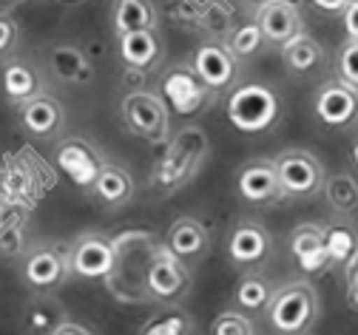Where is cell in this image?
I'll return each instance as SVG.
<instances>
[{
  "instance_id": "4316f807",
  "label": "cell",
  "mask_w": 358,
  "mask_h": 335,
  "mask_svg": "<svg viewBox=\"0 0 358 335\" xmlns=\"http://www.w3.org/2000/svg\"><path fill=\"white\" fill-rule=\"evenodd\" d=\"M273 296V284L264 273H245L234 290V304L239 313H264Z\"/></svg>"
},
{
  "instance_id": "277c9868",
  "label": "cell",
  "mask_w": 358,
  "mask_h": 335,
  "mask_svg": "<svg viewBox=\"0 0 358 335\" xmlns=\"http://www.w3.org/2000/svg\"><path fill=\"white\" fill-rule=\"evenodd\" d=\"M264 318L279 335H304L319 318V293L310 281H290L273 290Z\"/></svg>"
},
{
  "instance_id": "484cf974",
  "label": "cell",
  "mask_w": 358,
  "mask_h": 335,
  "mask_svg": "<svg viewBox=\"0 0 358 335\" xmlns=\"http://www.w3.org/2000/svg\"><path fill=\"white\" fill-rule=\"evenodd\" d=\"M282 60H285V69L290 74L310 77V74H316L324 66V49H322V43L316 37L299 34L290 43L282 45Z\"/></svg>"
},
{
  "instance_id": "52a82bcc",
  "label": "cell",
  "mask_w": 358,
  "mask_h": 335,
  "mask_svg": "<svg viewBox=\"0 0 358 335\" xmlns=\"http://www.w3.org/2000/svg\"><path fill=\"white\" fill-rule=\"evenodd\" d=\"M276 173L285 199H310L324 187V165L316 154L304 148H287L276 157Z\"/></svg>"
},
{
  "instance_id": "9c48e42d",
  "label": "cell",
  "mask_w": 358,
  "mask_h": 335,
  "mask_svg": "<svg viewBox=\"0 0 358 335\" xmlns=\"http://www.w3.org/2000/svg\"><path fill=\"white\" fill-rule=\"evenodd\" d=\"M20 276L34 293H55L71 278L69 248L63 245H37L20 262Z\"/></svg>"
},
{
  "instance_id": "8d00e7d4",
  "label": "cell",
  "mask_w": 358,
  "mask_h": 335,
  "mask_svg": "<svg viewBox=\"0 0 358 335\" xmlns=\"http://www.w3.org/2000/svg\"><path fill=\"white\" fill-rule=\"evenodd\" d=\"M347 3H350V0H310L313 9H319L322 15H330V17H341Z\"/></svg>"
},
{
  "instance_id": "cb8c5ba5",
  "label": "cell",
  "mask_w": 358,
  "mask_h": 335,
  "mask_svg": "<svg viewBox=\"0 0 358 335\" xmlns=\"http://www.w3.org/2000/svg\"><path fill=\"white\" fill-rule=\"evenodd\" d=\"M69 321V310L52 293H37L20 313V327L26 335H55Z\"/></svg>"
},
{
  "instance_id": "6da1fadb",
  "label": "cell",
  "mask_w": 358,
  "mask_h": 335,
  "mask_svg": "<svg viewBox=\"0 0 358 335\" xmlns=\"http://www.w3.org/2000/svg\"><path fill=\"white\" fill-rule=\"evenodd\" d=\"M111 238H114V267L111 276L106 278L111 299H117L120 304H151L145 278L157 250L162 248V238H157V233L145 227L122 230Z\"/></svg>"
},
{
  "instance_id": "836d02e7",
  "label": "cell",
  "mask_w": 358,
  "mask_h": 335,
  "mask_svg": "<svg viewBox=\"0 0 358 335\" xmlns=\"http://www.w3.org/2000/svg\"><path fill=\"white\" fill-rule=\"evenodd\" d=\"M20 43V26L12 15H0V57H9Z\"/></svg>"
},
{
  "instance_id": "1f68e13d",
  "label": "cell",
  "mask_w": 358,
  "mask_h": 335,
  "mask_svg": "<svg viewBox=\"0 0 358 335\" xmlns=\"http://www.w3.org/2000/svg\"><path fill=\"white\" fill-rule=\"evenodd\" d=\"M336 80L358 91V40H347L336 55Z\"/></svg>"
},
{
  "instance_id": "60d3db41",
  "label": "cell",
  "mask_w": 358,
  "mask_h": 335,
  "mask_svg": "<svg viewBox=\"0 0 358 335\" xmlns=\"http://www.w3.org/2000/svg\"><path fill=\"white\" fill-rule=\"evenodd\" d=\"M60 3H83V0H60Z\"/></svg>"
},
{
  "instance_id": "44dd1931",
  "label": "cell",
  "mask_w": 358,
  "mask_h": 335,
  "mask_svg": "<svg viewBox=\"0 0 358 335\" xmlns=\"http://www.w3.org/2000/svg\"><path fill=\"white\" fill-rule=\"evenodd\" d=\"M43 91H46V85H43V74L34 63H29L23 57H9L3 63V69H0V94H3L9 103L23 106Z\"/></svg>"
},
{
  "instance_id": "d6a6232c",
  "label": "cell",
  "mask_w": 358,
  "mask_h": 335,
  "mask_svg": "<svg viewBox=\"0 0 358 335\" xmlns=\"http://www.w3.org/2000/svg\"><path fill=\"white\" fill-rule=\"evenodd\" d=\"M210 335H256L253 332V321L239 313V310H225L219 313L210 324Z\"/></svg>"
},
{
  "instance_id": "4dcf8cb0",
  "label": "cell",
  "mask_w": 358,
  "mask_h": 335,
  "mask_svg": "<svg viewBox=\"0 0 358 335\" xmlns=\"http://www.w3.org/2000/svg\"><path fill=\"white\" fill-rule=\"evenodd\" d=\"M228 45H231V52H234L239 60H245V57H256V55L264 49V45H267V40H264L259 23H256V20H248V23H239V26L231 31Z\"/></svg>"
},
{
  "instance_id": "3957f363",
  "label": "cell",
  "mask_w": 358,
  "mask_h": 335,
  "mask_svg": "<svg viewBox=\"0 0 358 335\" xmlns=\"http://www.w3.org/2000/svg\"><path fill=\"white\" fill-rule=\"evenodd\" d=\"M285 114L282 94L262 80H242L228 91L225 117L239 134H267Z\"/></svg>"
},
{
  "instance_id": "9a60e30c",
  "label": "cell",
  "mask_w": 358,
  "mask_h": 335,
  "mask_svg": "<svg viewBox=\"0 0 358 335\" xmlns=\"http://www.w3.org/2000/svg\"><path fill=\"white\" fill-rule=\"evenodd\" d=\"M313 114L327 128H352L358 122V91L341 80H327L313 97Z\"/></svg>"
},
{
  "instance_id": "f35d334b",
  "label": "cell",
  "mask_w": 358,
  "mask_h": 335,
  "mask_svg": "<svg viewBox=\"0 0 358 335\" xmlns=\"http://www.w3.org/2000/svg\"><path fill=\"white\" fill-rule=\"evenodd\" d=\"M350 159H352V165H355V171H358V136L352 139V148H350Z\"/></svg>"
},
{
  "instance_id": "83f0119b",
  "label": "cell",
  "mask_w": 358,
  "mask_h": 335,
  "mask_svg": "<svg viewBox=\"0 0 358 335\" xmlns=\"http://www.w3.org/2000/svg\"><path fill=\"white\" fill-rule=\"evenodd\" d=\"M322 194H324L330 211L338 213V216H350V213L358 211V179H355L350 171L330 173V176L324 179Z\"/></svg>"
},
{
  "instance_id": "5b68a950",
  "label": "cell",
  "mask_w": 358,
  "mask_h": 335,
  "mask_svg": "<svg viewBox=\"0 0 358 335\" xmlns=\"http://www.w3.org/2000/svg\"><path fill=\"white\" fill-rule=\"evenodd\" d=\"M120 117L125 122V131L145 139L148 145H168L171 134V111L162 103L157 91L134 88L120 103Z\"/></svg>"
},
{
  "instance_id": "d590c367",
  "label": "cell",
  "mask_w": 358,
  "mask_h": 335,
  "mask_svg": "<svg viewBox=\"0 0 358 335\" xmlns=\"http://www.w3.org/2000/svg\"><path fill=\"white\" fill-rule=\"evenodd\" d=\"M341 23L347 31V40H358V0H350L347 9L341 12Z\"/></svg>"
},
{
  "instance_id": "8fae6325",
  "label": "cell",
  "mask_w": 358,
  "mask_h": 335,
  "mask_svg": "<svg viewBox=\"0 0 358 335\" xmlns=\"http://www.w3.org/2000/svg\"><path fill=\"white\" fill-rule=\"evenodd\" d=\"M196 77L208 85V91L213 94H225L239 83V57L231 52L228 40H205L196 45L194 60H191Z\"/></svg>"
},
{
  "instance_id": "30bf717a",
  "label": "cell",
  "mask_w": 358,
  "mask_h": 335,
  "mask_svg": "<svg viewBox=\"0 0 358 335\" xmlns=\"http://www.w3.org/2000/svg\"><path fill=\"white\" fill-rule=\"evenodd\" d=\"M69 267H71V278L106 284L114 267V238L97 230L77 236L69 248Z\"/></svg>"
},
{
  "instance_id": "ba28073f",
  "label": "cell",
  "mask_w": 358,
  "mask_h": 335,
  "mask_svg": "<svg viewBox=\"0 0 358 335\" xmlns=\"http://www.w3.org/2000/svg\"><path fill=\"white\" fill-rule=\"evenodd\" d=\"M194 287V276L188 270V264L182 259H176L165 245L157 250L151 267H148V278H145V290H148V301L151 304H165L173 307L182 299H188Z\"/></svg>"
},
{
  "instance_id": "f1b7e54d",
  "label": "cell",
  "mask_w": 358,
  "mask_h": 335,
  "mask_svg": "<svg viewBox=\"0 0 358 335\" xmlns=\"http://www.w3.org/2000/svg\"><path fill=\"white\" fill-rule=\"evenodd\" d=\"M324 245H327L330 264H347L358 253V230L350 222L336 219L324 227Z\"/></svg>"
},
{
  "instance_id": "603a6c76",
  "label": "cell",
  "mask_w": 358,
  "mask_h": 335,
  "mask_svg": "<svg viewBox=\"0 0 358 335\" xmlns=\"http://www.w3.org/2000/svg\"><path fill=\"white\" fill-rule=\"evenodd\" d=\"M92 197L97 199L100 208L106 211H122L134 202V197H137V185H134V176L117 165V162H106L97 182L92 185Z\"/></svg>"
},
{
  "instance_id": "5bb4252c",
  "label": "cell",
  "mask_w": 358,
  "mask_h": 335,
  "mask_svg": "<svg viewBox=\"0 0 358 335\" xmlns=\"http://www.w3.org/2000/svg\"><path fill=\"white\" fill-rule=\"evenodd\" d=\"M236 194L242 202L256 208L282 202L285 197H282L279 173H276V159H267V157L248 159L236 173Z\"/></svg>"
},
{
  "instance_id": "2e32d148",
  "label": "cell",
  "mask_w": 358,
  "mask_h": 335,
  "mask_svg": "<svg viewBox=\"0 0 358 335\" xmlns=\"http://www.w3.org/2000/svg\"><path fill=\"white\" fill-rule=\"evenodd\" d=\"M20 128L31 136V139H43L52 142L63 134L66 128V108L55 94L43 91L37 97H31L29 103L20 106Z\"/></svg>"
},
{
  "instance_id": "e575fe53",
  "label": "cell",
  "mask_w": 358,
  "mask_h": 335,
  "mask_svg": "<svg viewBox=\"0 0 358 335\" xmlns=\"http://www.w3.org/2000/svg\"><path fill=\"white\" fill-rule=\"evenodd\" d=\"M344 273H347V304L358 313V253L344 264Z\"/></svg>"
},
{
  "instance_id": "d6986e66",
  "label": "cell",
  "mask_w": 358,
  "mask_h": 335,
  "mask_svg": "<svg viewBox=\"0 0 358 335\" xmlns=\"http://www.w3.org/2000/svg\"><path fill=\"white\" fill-rule=\"evenodd\" d=\"M162 245L182 262H191V259H202L210 248V233H208V224L194 219V216H179L168 224L165 236H162Z\"/></svg>"
},
{
  "instance_id": "4fadbf2b",
  "label": "cell",
  "mask_w": 358,
  "mask_h": 335,
  "mask_svg": "<svg viewBox=\"0 0 358 335\" xmlns=\"http://www.w3.org/2000/svg\"><path fill=\"white\" fill-rule=\"evenodd\" d=\"M55 165L66 173V179L71 185H77L80 190H92V185L97 182L106 159L100 157V151L83 136H66L60 139V145L55 151Z\"/></svg>"
},
{
  "instance_id": "8992f818",
  "label": "cell",
  "mask_w": 358,
  "mask_h": 335,
  "mask_svg": "<svg viewBox=\"0 0 358 335\" xmlns=\"http://www.w3.org/2000/svg\"><path fill=\"white\" fill-rule=\"evenodd\" d=\"M157 94L162 97V103L168 106V111L179 114V117H194V114L205 111L210 106V100H213V94L208 91V85L196 77L194 66H188V63L171 66L159 77Z\"/></svg>"
},
{
  "instance_id": "74e56055",
  "label": "cell",
  "mask_w": 358,
  "mask_h": 335,
  "mask_svg": "<svg viewBox=\"0 0 358 335\" xmlns=\"http://www.w3.org/2000/svg\"><path fill=\"white\" fill-rule=\"evenodd\" d=\"M55 335H94V332L88 329L85 324H77V321H71V318H69V321H66Z\"/></svg>"
},
{
  "instance_id": "ffe728a7",
  "label": "cell",
  "mask_w": 358,
  "mask_h": 335,
  "mask_svg": "<svg viewBox=\"0 0 358 335\" xmlns=\"http://www.w3.org/2000/svg\"><path fill=\"white\" fill-rule=\"evenodd\" d=\"M290 253L307 276H322L330 267V256H327V245H324V227L313 224V222H304V224L293 227Z\"/></svg>"
},
{
  "instance_id": "e0dca14e",
  "label": "cell",
  "mask_w": 358,
  "mask_h": 335,
  "mask_svg": "<svg viewBox=\"0 0 358 335\" xmlns=\"http://www.w3.org/2000/svg\"><path fill=\"white\" fill-rule=\"evenodd\" d=\"M117 52L128 71L134 74H151L162 63V37L159 29L145 31H128L117 37Z\"/></svg>"
},
{
  "instance_id": "7a4b0ae2",
  "label": "cell",
  "mask_w": 358,
  "mask_h": 335,
  "mask_svg": "<svg viewBox=\"0 0 358 335\" xmlns=\"http://www.w3.org/2000/svg\"><path fill=\"white\" fill-rule=\"evenodd\" d=\"M208 151H210L208 131L199 122L182 125L168 139L165 154H162L159 165L154 168L151 185L159 190V194H165V197L176 194V190H182L202 171V165L208 159Z\"/></svg>"
},
{
  "instance_id": "ac0fdd59",
  "label": "cell",
  "mask_w": 358,
  "mask_h": 335,
  "mask_svg": "<svg viewBox=\"0 0 358 335\" xmlns=\"http://www.w3.org/2000/svg\"><path fill=\"white\" fill-rule=\"evenodd\" d=\"M256 23H259L264 40L279 45V49H282L285 43H290L293 37L304 34L301 12L290 3V0H267L264 6H259Z\"/></svg>"
},
{
  "instance_id": "7c38bea8",
  "label": "cell",
  "mask_w": 358,
  "mask_h": 335,
  "mask_svg": "<svg viewBox=\"0 0 358 335\" xmlns=\"http://www.w3.org/2000/svg\"><path fill=\"white\" fill-rule=\"evenodd\" d=\"M225 253L234 267H256L271 259L273 253V236L259 219H239L225 238Z\"/></svg>"
},
{
  "instance_id": "ab89813d",
  "label": "cell",
  "mask_w": 358,
  "mask_h": 335,
  "mask_svg": "<svg viewBox=\"0 0 358 335\" xmlns=\"http://www.w3.org/2000/svg\"><path fill=\"white\" fill-rule=\"evenodd\" d=\"M248 3H256V6H264V3H267V0H248Z\"/></svg>"
},
{
  "instance_id": "f546056e",
  "label": "cell",
  "mask_w": 358,
  "mask_h": 335,
  "mask_svg": "<svg viewBox=\"0 0 358 335\" xmlns=\"http://www.w3.org/2000/svg\"><path fill=\"white\" fill-rule=\"evenodd\" d=\"M140 335H194V321L185 310L168 307L145 321Z\"/></svg>"
},
{
  "instance_id": "7402d4cb",
  "label": "cell",
  "mask_w": 358,
  "mask_h": 335,
  "mask_svg": "<svg viewBox=\"0 0 358 335\" xmlns=\"http://www.w3.org/2000/svg\"><path fill=\"white\" fill-rule=\"evenodd\" d=\"M49 71L63 85H88L94 80V66L77 43H55L49 49Z\"/></svg>"
},
{
  "instance_id": "d4e9b609",
  "label": "cell",
  "mask_w": 358,
  "mask_h": 335,
  "mask_svg": "<svg viewBox=\"0 0 358 335\" xmlns=\"http://www.w3.org/2000/svg\"><path fill=\"white\" fill-rule=\"evenodd\" d=\"M145 29H159V12L154 0H111V31L117 37Z\"/></svg>"
}]
</instances>
